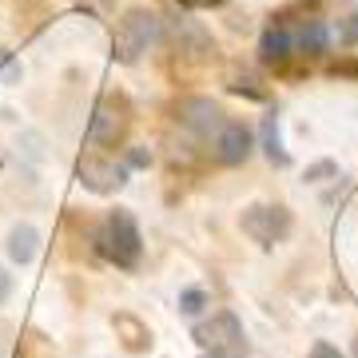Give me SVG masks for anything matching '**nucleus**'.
Here are the masks:
<instances>
[{"label": "nucleus", "mask_w": 358, "mask_h": 358, "mask_svg": "<svg viewBox=\"0 0 358 358\" xmlns=\"http://www.w3.org/2000/svg\"><path fill=\"white\" fill-rule=\"evenodd\" d=\"M96 243H100V255L115 267H140V227H136V215H131L128 207H115L108 211V219L100 223V235H96Z\"/></svg>", "instance_id": "1"}, {"label": "nucleus", "mask_w": 358, "mask_h": 358, "mask_svg": "<svg viewBox=\"0 0 358 358\" xmlns=\"http://www.w3.org/2000/svg\"><path fill=\"white\" fill-rule=\"evenodd\" d=\"M164 36V20L148 8H131L120 24H115V40H112V52L115 60H124V64H136L148 48H155Z\"/></svg>", "instance_id": "2"}, {"label": "nucleus", "mask_w": 358, "mask_h": 358, "mask_svg": "<svg viewBox=\"0 0 358 358\" xmlns=\"http://www.w3.org/2000/svg\"><path fill=\"white\" fill-rule=\"evenodd\" d=\"M195 343L203 346L207 358H243L247 355L243 322L235 319L231 310H215L207 322H199L195 327Z\"/></svg>", "instance_id": "3"}, {"label": "nucleus", "mask_w": 358, "mask_h": 358, "mask_svg": "<svg viewBox=\"0 0 358 358\" xmlns=\"http://www.w3.org/2000/svg\"><path fill=\"white\" fill-rule=\"evenodd\" d=\"M243 231L255 239L259 247H275V243H282L287 235H291V211L287 207H271V203H255V207H247L243 211Z\"/></svg>", "instance_id": "4"}, {"label": "nucleus", "mask_w": 358, "mask_h": 358, "mask_svg": "<svg viewBox=\"0 0 358 358\" xmlns=\"http://www.w3.org/2000/svg\"><path fill=\"white\" fill-rule=\"evenodd\" d=\"M124 131H128V108H124V100L103 96V100L96 103V112H92L88 143H96V148H108V143H120V140H124Z\"/></svg>", "instance_id": "5"}, {"label": "nucleus", "mask_w": 358, "mask_h": 358, "mask_svg": "<svg viewBox=\"0 0 358 358\" xmlns=\"http://www.w3.org/2000/svg\"><path fill=\"white\" fill-rule=\"evenodd\" d=\"M251 148H255V136H251V128H247V124H239V120H227V124L219 128V136H215V159H219L223 167L247 164Z\"/></svg>", "instance_id": "6"}, {"label": "nucleus", "mask_w": 358, "mask_h": 358, "mask_svg": "<svg viewBox=\"0 0 358 358\" xmlns=\"http://www.w3.org/2000/svg\"><path fill=\"white\" fill-rule=\"evenodd\" d=\"M76 176H80V183L92 187L96 195H108V192H115V187L128 183V171L120 164H112V159H100V155H84L76 164Z\"/></svg>", "instance_id": "7"}, {"label": "nucleus", "mask_w": 358, "mask_h": 358, "mask_svg": "<svg viewBox=\"0 0 358 358\" xmlns=\"http://www.w3.org/2000/svg\"><path fill=\"white\" fill-rule=\"evenodd\" d=\"M179 124L192 128L199 140H207L211 131L219 136V128H223L227 120H223V112H219V103H211V100H183L179 103Z\"/></svg>", "instance_id": "8"}, {"label": "nucleus", "mask_w": 358, "mask_h": 358, "mask_svg": "<svg viewBox=\"0 0 358 358\" xmlns=\"http://www.w3.org/2000/svg\"><path fill=\"white\" fill-rule=\"evenodd\" d=\"M294 52V32L282 20H271L263 28V40H259V56L267 60V64H287V56Z\"/></svg>", "instance_id": "9"}, {"label": "nucleus", "mask_w": 358, "mask_h": 358, "mask_svg": "<svg viewBox=\"0 0 358 358\" xmlns=\"http://www.w3.org/2000/svg\"><path fill=\"white\" fill-rule=\"evenodd\" d=\"M36 243H40V235L36 227H28V223H20V227L8 231V255H13V263H32L36 259Z\"/></svg>", "instance_id": "10"}, {"label": "nucleus", "mask_w": 358, "mask_h": 358, "mask_svg": "<svg viewBox=\"0 0 358 358\" xmlns=\"http://www.w3.org/2000/svg\"><path fill=\"white\" fill-rule=\"evenodd\" d=\"M294 48L303 52V56L327 52V24H322V20H303L299 32H294Z\"/></svg>", "instance_id": "11"}, {"label": "nucleus", "mask_w": 358, "mask_h": 358, "mask_svg": "<svg viewBox=\"0 0 358 358\" xmlns=\"http://www.w3.org/2000/svg\"><path fill=\"white\" fill-rule=\"evenodd\" d=\"M263 152H267L271 164H279V167L291 164V155L282 152V140H279V115H275V112L263 115Z\"/></svg>", "instance_id": "12"}, {"label": "nucleus", "mask_w": 358, "mask_h": 358, "mask_svg": "<svg viewBox=\"0 0 358 358\" xmlns=\"http://www.w3.org/2000/svg\"><path fill=\"white\" fill-rule=\"evenodd\" d=\"M203 307H207V294L199 291V287H192V291L179 294V310H183V315H199Z\"/></svg>", "instance_id": "13"}, {"label": "nucleus", "mask_w": 358, "mask_h": 358, "mask_svg": "<svg viewBox=\"0 0 358 358\" xmlns=\"http://www.w3.org/2000/svg\"><path fill=\"white\" fill-rule=\"evenodd\" d=\"M310 358H343L338 350H334L331 343H315V350H310Z\"/></svg>", "instance_id": "14"}, {"label": "nucleus", "mask_w": 358, "mask_h": 358, "mask_svg": "<svg viewBox=\"0 0 358 358\" xmlns=\"http://www.w3.org/2000/svg\"><path fill=\"white\" fill-rule=\"evenodd\" d=\"M343 36L350 40V44H358V16H350V20L343 24Z\"/></svg>", "instance_id": "15"}, {"label": "nucleus", "mask_w": 358, "mask_h": 358, "mask_svg": "<svg viewBox=\"0 0 358 358\" xmlns=\"http://www.w3.org/2000/svg\"><path fill=\"white\" fill-rule=\"evenodd\" d=\"M8 291H13V275H8V271L0 267V303L8 299Z\"/></svg>", "instance_id": "16"}, {"label": "nucleus", "mask_w": 358, "mask_h": 358, "mask_svg": "<svg viewBox=\"0 0 358 358\" xmlns=\"http://www.w3.org/2000/svg\"><path fill=\"white\" fill-rule=\"evenodd\" d=\"M183 8H215V4H223V0H179Z\"/></svg>", "instance_id": "17"}, {"label": "nucleus", "mask_w": 358, "mask_h": 358, "mask_svg": "<svg viewBox=\"0 0 358 358\" xmlns=\"http://www.w3.org/2000/svg\"><path fill=\"white\" fill-rule=\"evenodd\" d=\"M131 164H152V152H131Z\"/></svg>", "instance_id": "18"}, {"label": "nucleus", "mask_w": 358, "mask_h": 358, "mask_svg": "<svg viewBox=\"0 0 358 358\" xmlns=\"http://www.w3.org/2000/svg\"><path fill=\"white\" fill-rule=\"evenodd\" d=\"M4 60H8V52H4V48H0V64H4Z\"/></svg>", "instance_id": "19"}, {"label": "nucleus", "mask_w": 358, "mask_h": 358, "mask_svg": "<svg viewBox=\"0 0 358 358\" xmlns=\"http://www.w3.org/2000/svg\"><path fill=\"white\" fill-rule=\"evenodd\" d=\"M355 358H358V338H355Z\"/></svg>", "instance_id": "20"}]
</instances>
